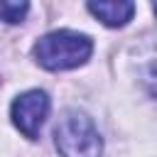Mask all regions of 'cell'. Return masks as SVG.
<instances>
[{"mask_svg": "<svg viewBox=\"0 0 157 157\" xmlns=\"http://www.w3.org/2000/svg\"><path fill=\"white\" fill-rule=\"evenodd\" d=\"M93 52L91 37L74 32V29H56L44 37H39L32 47V54L39 66L49 71H64V69H76L88 61Z\"/></svg>", "mask_w": 157, "mask_h": 157, "instance_id": "6da1fadb", "label": "cell"}, {"mask_svg": "<svg viewBox=\"0 0 157 157\" xmlns=\"http://www.w3.org/2000/svg\"><path fill=\"white\" fill-rule=\"evenodd\" d=\"M54 142L61 157H101L103 152V140L93 120L78 108L61 113L54 128Z\"/></svg>", "mask_w": 157, "mask_h": 157, "instance_id": "7a4b0ae2", "label": "cell"}, {"mask_svg": "<svg viewBox=\"0 0 157 157\" xmlns=\"http://www.w3.org/2000/svg\"><path fill=\"white\" fill-rule=\"evenodd\" d=\"M47 115H49V96L39 88L20 93L10 105V118H12L15 128L29 140L39 137V130H42Z\"/></svg>", "mask_w": 157, "mask_h": 157, "instance_id": "3957f363", "label": "cell"}, {"mask_svg": "<svg viewBox=\"0 0 157 157\" xmlns=\"http://www.w3.org/2000/svg\"><path fill=\"white\" fill-rule=\"evenodd\" d=\"M88 12L93 17H98L103 25L108 27H123L128 25V20H132V12H135V5L132 2H125V0H113V2H88L86 5Z\"/></svg>", "mask_w": 157, "mask_h": 157, "instance_id": "277c9868", "label": "cell"}, {"mask_svg": "<svg viewBox=\"0 0 157 157\" xmlns=\"http://www.w3.org/2000/svg\"><path fill=\"white\" fill-rule=\"evenodd\" d=\"M29 5L27 2H0V20L2 22H10V25H17L25 20Z\"/></svg>", "mask_w": 157, "mask_h": 157, "instance_id": "5b68a950", "label": "cell"}]
</instances>
